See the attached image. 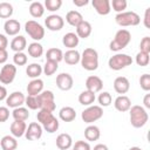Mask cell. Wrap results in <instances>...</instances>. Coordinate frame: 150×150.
<instances>
[{"instance_id":"obj_47","label":"cell","mask_w":150,"mask_h":150,"mask_svg":"<svg viewBox=\"0 0 150 150\" xmlns=\"http://www.w3.org/2000/svg\"><path fill=\"white\" fill-rule=\"evenodd\" d=\"M71 150H91V148H90L88 142H86V141H77L73 145Z\"/></svg>"},{"instance_id":"obj_53","label":"cell","mask_w":150,"mask_h":150,"mask_svg":"<svg viewBox=\"0 0 150 150\" xmlns=\"http://www.w3.org/2000/svg\"><path fill=\"white\" fill-rule=\"evenodd\" d=\"M73 4L77 7H83L89 4V0H73Z\"/></svg>"},{"instance_id":"obj_50","label":"cell","mask_w":150,"mask_h":150,"mask_svg":"<svg viewBox=\"0 0 150 150\" xmlns=\"http://www.w3.org/2000/svg\"><path fill=\"white\" fill-rule=\"evenodd\" d=\"M8 60V53L6 49H0V64L6 63V61Z\"/></svg>"},{"instance_id":"obj_36","label":"cell","mask_w":150,"mask_h":150,"mask_svg":"<svg viewBox=\"0 0 150 150\" xmlns=\"http://www.w3.org/2000/svg\"><path fill=\"white\" fill-rule=\"evenodd\" d=\"M12 116H13V118H14L15 121H23V122H25V121L28 120V117H29V111H28V109L25 108V107H19V108L13 109Z\"/></svg>"},{"instance_id":"obj_3","label":"cell","mask_w":150,"mask_h":150,"mask_svg":"<svg viewBox=\"0 0 150 150\" xmlns=\"http://www.w3.org/2000/svg\"><path fill=\"white\" fill-rule=\"evenodd\" d=\"M131 41V33L128 29H120L116 32L114 39L109 43V48L112 52H120L123 48H125Z\"/></svg>"},{"instance_id":"obj_9","label":"cell","mask_w":150,"mask_h":150,"mask_svg":"<svg viewBox=\"0 0 150 150\" xmlns=\"http://www.w3.org/2000/svg\"><path fill=\"white\" fill-rule=\"evenodd\" d=\"M39 101H40V109H45L48 111H54L56 108L55 104V97L52 90H42L39 95Z\"/></svg>"},{"instance_id":"obj_12","label":"cell","mask_w":150,"mask_h":150,"mask_svg":"<svg viewBox=\"0 0 150 150\" xmlns=\"http://www.w3.org/2000/svg\"><path fill=\"white\" fill-rule=\"evenodd\" d=\"M42 132H43V129H42L41 124L38 122H32L28 124V127L26 129L25 137L28 141H36L42 137Z\"/></svg>"},{"instance_id":"obj_34","label":"cell","mask_w":150,"mask_h":150,"mask_svg":"<svg viewBox=\"0 0 150 150\" xmlns=\"http://www.w3.org/2000/svg\"><path fill=\"white\" fill-rule=\"evenodd\" d=\"M45 13V6L40 1H34L29 5V14L33 18H41Z\"/></svg>"},{"instance_id":"obj_40","label":"cell","mask_w":150,"mask_h":150,"mask_svg":"<svg viewBox=\"0 0 150 150\" xmlns=\"http://www.w3.org/2000/svg\"><path fill=\"white\" fill-rule=\"evenodd\" d=\"M97 101L100 103V107H109L112 102V97L110 95V93L108 91H102L98 97H97Z\"/></svg>"},{"instance_id":"obj_4","label":"cell","mask_w":150,"mask_h":150,"mask_svg":"<svg viewBox=\"0 0 150 150\" xmlns=\"http://www.w3.org/2000/svg\"><path fill=\"white\" fill-rule=\"evenodd\" d=\"M130 114V123L134 128H142L146 124L149 120V115L144 107L142 105H132L129 109Z\"/></svg>"},{"instance_id":"obj_56","label":"cell","mask_w":150,"mask_h":150,"mask_svg":"<svg viewBox=\"0 0 150 150\" xmlns=\"http://www.w3.org/2000/svg\"><path fill=\"white\" fill-rule=\"evenodd\" d=\"M129 150H143V149L139 146H131V148H129Z\"/></svg>"},{"instance_id":"obj_43","label":"cell","mask_w":150,"mask_h":150,"mask_svg":"<svg viewBox=\"0 0 150 150\" xmlns=\"http://www.w3.org/2000/svg\"><path fill=\"white\" fill-rule=\"evenodd\" d=\"M150 54H146V53H143V52H138L137 55H136V63L141 67H146L149 64V61H150Z\"/></svg>"},{"instance_id":"obj_45","label":"cell","mask_w":150,"mask_h":150,"mask_svg":"<svg viewBox=\"0 0 150 150\" xmlns=\"http://www.w3.org/2000/svg\"><path fill=\"white\" fill-rule=\"evenodd\" d=\"M139 86L144 91H149L150 90V74L145 73L143 75H141L139 77Z\"/></svg>"},{"instance_id":"obj_10","label":"cell","mask_w":150,"mask_h":150,"mask_svg":"<svg viewBox=\"0 0 150 150\" xmlns=\"http://www.w3.org/2000/svg\"><path fill=\"white\" fill-rule=\"evenodd\" d=\"M16 76V67L12 63H5L0 70V82L2 84H11Z\"/></svg>"},{"instance_id":"obj_27","label":"cell","mask_w":150,"mask_h":150,"mask_svg":"<svg viewBox=\"0 0 150 150\" xmlns=\"http://www.w3.org/2000/svg\"><path fill=\"white\" fill-rule=\"evenodd\" d=\"M100 136H101V131H100V128L97 125L90 124L84 129V137L88 142L97 141L100 138Z\"/></svg>"},{"instance_id":"obj_11","label":"cell","mask_w":150,"mask_h":150,"mask_svg":"<svg viewBox=\"0 0 150 150\" xmlns=\"http://www.w3.org/2000/svg\"><path fill=\"white\" fill-rule=\"evenodd\" d=\"M45 25L47 27V29L52 30V32H57L61 30L64 26V20L61 15L57 14H50L45 19Z\"/></svg>"},{"instance_id":"obj_31","label":"cell","mask_w":150,"mask_h":150,"mask_svg":"<svg viewBox=\"0 0 150 150\" xmlns=\"http://www.w3.org/2000/svg\"><path fill=\"white\" fill-rule=\"evenodd\" d=\"M46 60L47 61H54V62H60L63 60V53L60 48H49L46 52Z\"/></svg>"},{"instance_id":"obj_2","label":"cell","mask_w":150,"mask_h":150,"mask_svg":"<svg viewBox=\"0 0 150 150\" xmlns=\"http://www.w3.org/2000/svg\"><path fill=\"white\" fill-rule=\"evenodd\" d=\"M81 66L88 71L96 70L98 68V53L94 48H86L81 55Z\"/></svg>"},{"instance_id":"obj_28","label":"cell","mask_w":150,"mask_h":150,"mask_svg":"<svg viewBox=\"0 0 150 150\" xmlns=\"http://www.w3.org/2000/svg\"><path fill=\"white\" fill-rule=\"evenodd\" d=\"M0 148H1V150H16L18 141L15 137H13L11 135H6L0 141Z\"/></svg>"},{"instance_id":"obj_14","label":"cell","mask_w":150,"mask_h":150,"mask_svg":"<svg viewBox=\"0 0 150 150\" xmlns=\"http://www.w3.org/2000/svg\"><path fill=\"white\" fill-rule=\"evenodd\" d=\"M25 100H26V96L21 91H13L7 96L6 104L8 108L15 109V108L22 107V104H25Z\"/></svg>"},{"instance_id":"obj_5","label":"cell","mask_w":150,"mask_h":150,"mask_svg":"<svg viewBox=\"0 0 150 150\" xmlns=\"http://www.w3.org/2000/svg\"><path fill=\"white\" fill-rule=\"evenodd\" d=\"M115 21L118 26L121 27H130V26H137L141 22V16L132 11H128V12H122L116 14L115 16Z\"/></svg>"},{"instance_id":"obj_32","label":"cell","mask_w":150,"mask_h":150,"mask_svg":"<svg viewBox=\"0 0 150 150\" xmlns=\"http://www.w3.org/2000/svg\"><path fill=\"white\" fill-rule=\"evenodd\" d=\"M96 100V96L94 93L89 91V90H83L80 95H79V102L82 104V105H86V107H89Z\"/></svg>"},{"instance_id":"obj_13","label":"cell","mask_w":150,"mask_h":150,"mask_svg":"<svg viewBox=\"0 0 150 150\" xmlns=\"http://www.w3.org/2000/svg\"><path fill=\"white\" fill-rule=\"evenodd\" d=\"M73 84H74V80L69 73H61L56 76V86L60 90L63 91L70 90L73 88Z\"/></svg>"},{"instance_id":"obj_52","label":"cell","mask_w":150,"mask_h":150,"mask_svg":"<svg viewBox=\"0 0 150 150\" xmlns=\"http://www.w3.org/2000/svg\"><path fill=\"white\" fill-rule=\"evenodd\" d=\"M7 96H8V94H7V89H6V87H5V86H0V101L6 100Z\"/></svg>"},{"instance_id":"obj_25","label":"cell","mask_w":150,"mask_h":150,"mask_svg":"<svg viewBox=\"0 0 150 150\" xmlns=\"http://www.w3.org/2000/svg\"><path fill=\"white\" fill-rule=\"evenodd\" d=\"M81 60V54L76 49H68L63 54V61L69 64V66H75L80 62Z\"/></svg>"},{"instance_id":"obj_30","label":"cell","mask_w":150,"mask_h":150,"mask_svg":"<svg viewBox=\"0 0 150 150\" xmlns=\"http://www.w3.org/2000/svg\"><path fill=\"white\" fill-rule=\"evenodd\" d=\"M66 21L73 26V27H76L80 22L83 21V16L82 14L79 12V11H69L67 14H66Z\"/></svg>"},{"instance_id":"obj_19","label":"cell","mask_w":150,"mask_h":150,"mask_svg":"<svg viewBox=\"0 0 150 150\" xmlns=\"http://www.w3.org/2000/svg\"><path fill=\"white\" fill-rule=\"evenodd\" d=\"M91 5H93L94 9L97 12V14H100V15H108L111 11L109 0H93Z\"/></svg>"},{"instance_id":"obj_42","label":"cell","mask_w":150,"mask_h":150,"mask_svg":"<svg viewBox=\"0 0 150 150\" xmlns=\"http://www.w3.org/2000/svg\"><path fill=\"white\" fill-rule=\"evenodd\" d=\"M127 6H128L127 0H112L110 2V7H112V9L115 12H117V14L124 12V9L127 8Z\"/></svg>"},{"instance_id":"obj_54","label":"cell","mask_w":150,"mask_h":150,"mask_svg":"<svg viewBox=\"0 0 150 150\" xmlns=\"http://www.w3.org/2000/svg\"><path fill=\"white\" fill-rule=\"evenodd\" d=\"M143 103L146 109H150V94H145V96L143 98Z\"/></svg>"},{"instance_id":"obj_39","label":"cell","mask_w":150,"mask_h":150,"mask_svg":"<svg viewBox=\"0 0 150 150\" xmlns=\"http://www.w3.org/2000/svg\"><path fill=\"white\" fill-rule=\"evenodd\" d=\"M25 104L27 105L28 109L30 110H36V109H40V101H39V96H30L28 95L25 100Z\"/></svg>"},{"instance_id":"obj_55","label":"cell","mask_w":150,"mask_h":150,"mask_svg":"<svg viewBox=\"0 0 150 150\" xmlns=\"http://www.w3.org/2000/svg\"><path fill=\"white\" fill-rule=\"evenodd\" d=\"M93 150H109V149H108V146H107L105 144L100 143V144H96V145L94 146V149H93Z\"/></svg>"},{"instance_id":"obj_57","label":"cell","mask_w":150,"mask_h":150,"mask_svg":"<svg viewBox=\"0 0 150 150\" xmlns=\"http://www.w3.org/2000/svg\"><path fill=\"white\" fill-rule=\"evenodd\" d=\"M0 149H1V148H0Z\"/></svg>"},{"instance_id":"obj_51","label":"cell","mask_w":150,"mask_h":150,"mask_svg":"<svg viewBox=\"0 0 150 150\" xmlns=\"http://www.w3.org/2000/svg\"><path fill=\"white\" fill-rule=\"evenodd\" d=\"M7 46H8V39L6 38V35L0 34V49H6Z\"/></svg>"},{"instance_id":"obj_8","label":"cell","mask_w":150,"mask_h":150,"mask_svg":"<svg viewBox=\"0 0 150 150\" xmlns=\"http://www.w3.org/2000/svg\"><path fill=\"white\" fill-rule=\"evenodd\" d=\"M25 30L33 40H35V42L42 40L45 36V28L35 20H28L25 23Z\"/></svg>"},{"instance_id":"obj_17","label":"cell","mask_w":150,"mask_h":150,"mask_svg":"<svg viewBox=\"0 0 150 150\" xmlns=\"http://www.w3.org/2000/svg\"><path fill=\"white\" fill-rule=\"evenodd\" d=\"M20 29H21L20 22L15 19H8L4 23V30L9 36H16L19 34Z\"/></svg>"},{"instance_id":"obj_29","label":"cell","mask_w":150,"mask_h":150,"mask_svg":"<svg viewBox=\"0 0 150 150\" xmlns=\"http://www.w3.org/2000/svg\"><path fill=\"white\" fill-rule=\"evenodd\" d=\"M59 117L63 122H71L76 118V111L73 107H63L59 111Z\"/></svg>"},{"instance_id":"obj_48","label":"cell","mask_w":150,"mask_h":150,"mask_svg":"<svg viewBox=\"0 0 150 150\" xmlns=\"http://www.w3.org/2000/svg\"><path fill=\"white\" fill-rule=\"evenodd\" d=\"M9 118V109L8 107H0V123L6 122Z\"/></svg>"},{"instance_id":"obj_37","label":"cell","mask_w":150,"mask_h":150,"mask_svg":"<svg viewBox=\"0 0 150 150\" xmlns=\"http://www.w3.org/2000/svg\"><path fill=\"white\" fill-rule=\"evenodd\" d=\"M13 6L12 4L7 2V1H2L0 2V19H9L13 15Z\"/></svg>"},{"instance_id":"obj_49","label":"cell","mask_w":150,"mask_h":150,"mask_svg":"<svg viewBox=\"0 0 150 150\" xmlns=\"http://www.w3.org/2000/svg\"><path fill=\"white\" fill-rule=\"evenodd\" d=\"M143 23H144L145 28H150V7H148V8L145 9L144 19H143Z\"/></svg>"},{"instance_id":"obj_15","label":"cell","mask_w":150,"mask_h":150,"mask_svg":"<svg viewBox=\"0 0 150 150\" xmlns=\"http://www.w3.org/2000/svg\"><path fill=\"white\" fill-rule=\"evenodd\" d=\"M86 88H87L86 90H89L94 94L100 93L103 88V81L101 80V77L96 75H90L86 80Z\"/></svg>"},{"instance_id":"obj_24","label":"cell","mask_w":150,"mask_h":150,"mask_svg":"<svg viewBox=\"0 0 150 150\" xmlns=\"http://www.w3.org/2000/svg\"><path fill=\"white\" fill-rule=\"evenodd\" d=\"M79 42H80L79 36L76 35V33H73V32H69V33L64 34L63 38H62L63 46L69 48V49H75V47H77Z\"/></svg>"},{"instance_id":"obj_16","label":"cell","mask_w":150,"mask_h":150,"mask_svg":"<svg viewBox=\"0 0 150 150\" xmlns=\"http://www.w3.org/2000/svg\"><path fill=\"white\" fill-rule=\"evenodd\" d=\"M114 89L117 94L124 95L130 89V82L125 76H118L114 81Z\"/></svg>"},{"instance_id":"obj_26","label":"cell","mask_w":150,"mask_h":150,"mask_svg":"<svg viewBox=\"0 0 150 150\" xmlns=\"http://www.w3.org/2000/svg\"><path fill=\"white\" fill-rule=\"evenodd\" d=\"M27 47V40L25 36L22 35H16L15 38H13V40L11 41V49L15 53H20L23 52V49Z\"/></svg>"},{"instance_id":"obj_46","label":"cell","mask_w":150,"mask_h":150,"mask_svg":"<svg viewBox=\"0 0 150 150\" xmlns=\"http://www.w3.org/2000/svg\"><path fill=\"white\" fill-rule=\"evenodd\" d=\"M139 52L150 54V38H149V36H144V38L141 40V43H139Z\"/></svg>"},{"instance_id":"obj_18","label":"cell","mask_w":150,"mask_h":150,"mask_svg":"<svg viewBox=\"0 0 150 150\" xmlns=\"http://www.w3.org/2000/svg\"><path fill=\"white\" fill-rule=\"evenodd\" d=\"M114 107L116 110L121 112H125V111H129V109L131 108V101L127 95H120L115 98Z\"/></svg>"},{"instance_id":"obj_35","label":"cell","mask_w":150,"mask_h":150,"mask_svg":"<svg viewBox=\"0 0 150 150\" xmlns=\"http://www.w3.org/2000/svg\"><path fill=\"white\" fill-rule=\"evenodd\" d=\"M28 54L34 57V59H38V57H41L42 54H43V47L41 43L39 42H32L28 45Z\"/></svg>"},{"instance_id":"obj_7","label":"cell","mask_w":150,"mask_h":150,"mask_svg":"<svg viewBox=\"0 0 150 150\" xmlns=\"http://www.w3.org/2000/svg\"><path fill=\"white\" fill-rule=\"evenodd\" d=\"M103 116V109L100 105H89L81 112V118L84 123L91 124Z\"/></svg>"},{"instance_id":"obj_22","label":"cell","mask_w":150,"mask_h":150,"mask_svg":"<svg viewBox=\"0 0 150 150\" xmlns=\"http://www.w3.org/2000/svg\"><path fill=\"white\" fill-rule=\"evenodd\" d=\"M43 90V81L41 79H34L27 84V94L30 96H36Z\"/></svg>"},{"instance_id":"obj_1","label":"cell","mask_w":150,"mask_h":150,"mask_svg":"<svg viewBox=\"0 0 150 150\" xmlns=\"http://www.w3.org/2000/svg\"><path fill=\"white\" fill-rule=\"evenodd\" d=\"M36 118L39 121V123L41 124L42 129L46 130L49 134H53L55 131H57L60 123L59 120L53 115L52 111L45 110V109H40L39 112L36 114Z\"/></svg>"},{"instance_id":"obj_38","label":"cell","mask_w":150,"mask_h":150,"mask_svg":"<svg viewBox=\"0 0 150 150\" xmlns=\"http://www.w3.org/2000/svg\"><path fill=\"white\" fill-rule=\"evenodd\" d=\"M59 68V63L57 62H54V61H47L46 60V63L42 68V73L46 75V76H52L56 73Z\"/></svg>"},{"instance_id":"obj_33","label":"cell","mask_w":150,"mask_h":150,"mask_svg":"<svg viewBox=\"0 0 150 150\" xmlns=\"http://www.w3.org/2000/svg\"><path fill=\"white\" fill-rule=\"evenodd\" d=\"M26 74H27V76L28 77H30V79H39V76L42 74V67H41V64H39V63H30V64H28L27 66V68H26Z\"/></svg>"},{"instance_id":"obj_23","label":"cell","mask_w":150,"mask_h":150,"mask_svg":"<svg viewBox=\"0 0 150 150\" xmlns=\"http://www.w3.org/2000/svg\"><path fill=\"white\" fill-rule=\"evenodd\" d=\"M71 145H73V139L69 134L63 132L56 137V146L60 150H68L71 148Z\"/></svg>"},{"instance_id":"obj_44","label":"cell","mask_w":150,"mask_h":150,"mask_svg":"<svg viewBox=\"0 0 150 150\" xmlns=\"http://www.w3.org/2000/svg\"><path fill=\"white\" fill-rule=\"evenodd\" d=\"M28 61V57L27 55L23 53V52H20V53H15L13 55V62H14V66H25Z\"/></svg>"},{"instance_id":"obj_20","label":"cell","mask_w":150,"mask_h":150,"mask_svg":"<svg viewBox=\"0 0 150 150\" xmlns=\"http://www.w3.org/2000/svg\"><path fill=\"white\" fill-rule=\"evenodd\" d=\"M9 129H11L12 136L15 137V138H19V137L25 136V132H26V129H27V124L23 121H15L14 120V122H12Z\"/></svg>"},{"instance_id":"obj_41","label":"cell","mask_w":150,"mask_h":150,"mask_svg":"<svg viewBox=\"0 0 150 150\" xmlns=\"http://www.w3.org/2000/svg\"><path fill=\"white\" fill-rule=\"evenodd\" d=\"M45 8L49 12H56L62 6V0H46L45 1Z\"/></svg>"},{"instance_id":"obj_6","label":"cell","mask_w":150,"mask_h":150,"mask_svg":"<svg viewBox=\"0 0 150 150\" xmlns=\"http://www.w3.org/2000/svg\"><path fill=\"white\" fill-rule=\"evenodd\" d=\"M131 63H132L131 56L123 53H117L112 55L108 61V66L112 70H121L128 66H131Z\"/></svg>"},{"instance_id":"obj_21","label":"cell","mask_w":150,"mask_h":150,"mask_svg":"<svg viewBox=\"0 0 150 150\" xmlns=\"http://www.w3.org/2000/svg\"><path fill=\"white\" fill-rule=\"evenodd\" d=\"M75 28H76V35L79 36V39H87V38H89L90 34H91V30H93L90 22L86 21V20L80 22Z\"/></svg>"}]
</instances>
